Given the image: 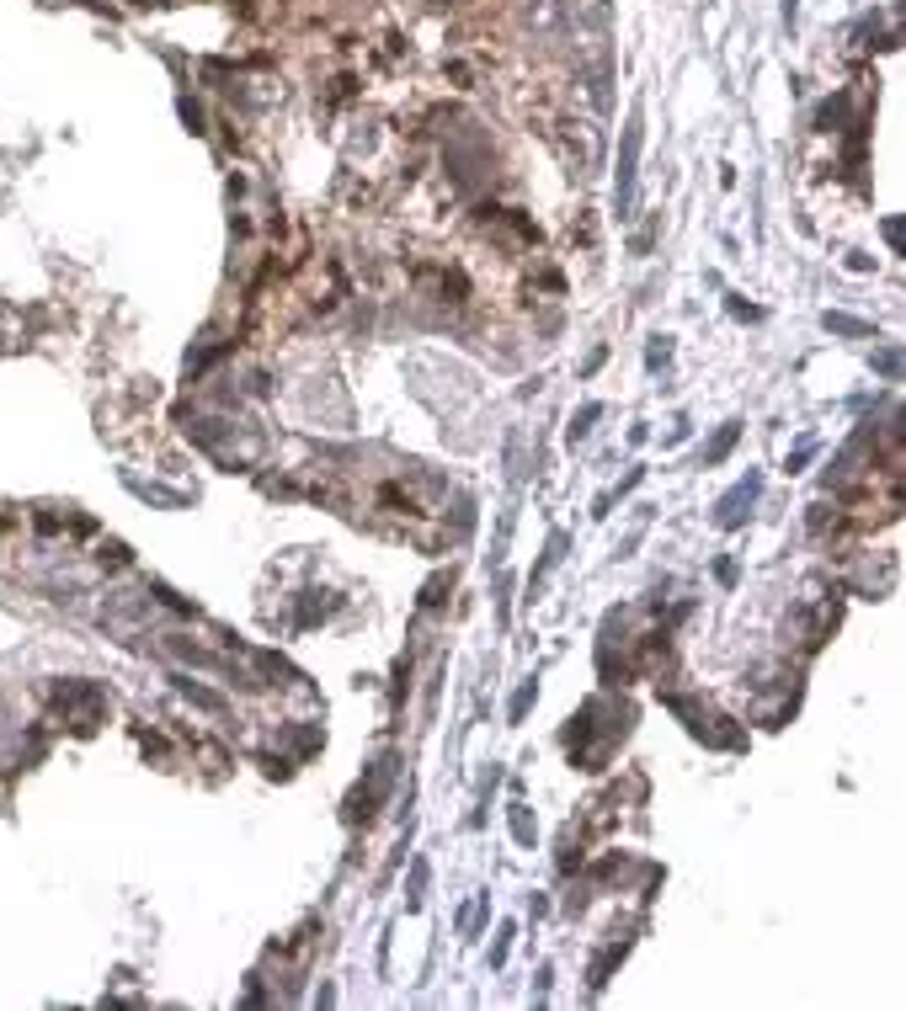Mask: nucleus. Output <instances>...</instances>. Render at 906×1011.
I'll return each mask as SVG.
<instances>
[{
  "label": "nucleus",
  "mask_w": 906,
  "mask_h": 1011,
  "mask_svg": "<svg viewBox=\"0 0 906 1011\" xmlns=\"http://www.w3.org/2000/svg\"><path fill=\"white\" fill-rule=\"evenodd\" d=\"M843 112H848V96H832V101L822 107V128H832V123H843Z\"/></svg>",
  "instance_id": "9"
},
{
  "label": "nucleus",
  "mask_w": 906,
  "mask_h": 1011,
  "mask_svg": "<svg viewBox=\"0 0 906 1011\" xmlns=\"http://www.w3.org/2000/svg\"><path fill=\"white\" fill-rule=\"evenodd\" d=\"M512 836H517V841H523V847H528V841H533V820H528V809H523V804H517V809H512Z\"/></svg>",
  "instance_id": "8"
},
{
  "label": "nucleus",
  "mask_w": 906,
  "mask_h": 1011,
  "mask_svg": "<svg viewBox=\"0 0 906 1011\" xmlns=\"http://www.w3.org/2000/svg\"><path fill=\"white\" fill-rule=\"evenodd\" d=\"M533 697H539V681H523V687H517V697H512V708H507V719H512V724H523V713L533 708Z\"/></svg>",
  "instance_id": "6"
},
{
  "label": "nucleus",
  "mask_w": 906,
  "mask_h": 1011,
  "mask_svg": "<svg viewBox=\"0 0 906 1011\" xmlns=\"http://www.w3.org/2000/svg\"><path fill=\"white\" fill-rule=\"evenodd\" d=\"M758 496H763V474H747L742 485H731V490L715 501V527H726V532H731V527H742V521H747V511L758 506Z\"/></svg>",
  "instance_id": "1"
},
{
  "label": "nucleus",
  "mask_w": 906,
  "mask_h": 1011,
  "mask_svg": "<svg viewBox=\"0 0 906 1011\" xmlns=\"http://www.w3.org/2000/svg\"><path fill=\"white\" fill-rule=\"evenodd\" d=\"M822 325L838 330V336H875V325H864V320H854V314H832V309L822 314Z\"/></svg>",
  "instance_id": "5"
},
{
  "label": "nucleus",
  "mask_w": 906,
  "mask_h": 1011,
  "mask_svg": "<svg viewBox=\"0 0 906 1011\" xmlns=\"http://www.w3.org/2000/svg\"><path fill=\"white\" fill-rule=\"evenodd\" d=\"M875 368H880L886 378H896V373H902V352H880V357H875Z\"/></svg>",
  "instance_id": "11"
},
{
  "label": "nucleus",
  "mask_w": 906,
  "mask_h": 1011,
  "mask_svg": "<svg viewBox=\"0 0 906 1011\" xmlns=\"http://www.w3.org/2000/svg\"><path fill=\"white\" fill-rule=\"evenodd\" d=\"M171 681H176V692H181V697H192L197 708H208V713H219V708H224V697H219V692H208V687H197L192 676H171Z\"/></svg>",
  "instance_id": "3"
},
{
  "label": "nucleus",
  "mask_w": 906,
  "mask_h": 1011,
  "mask_svg": "<svg viewBox=\"0 0 906 1011\" xmlns=\"http://www.w3.org/2000/svg\"><path fill=\"white\" fill-rule=\"evenodd\" d=\"M597 416H603V405H581V416L571 421V432H565V437H571V442H581V437L592 432V421H597Z\"/></svg>",
  "instance_id": "7"
},
{
  "label": "nucleus",
  "mask_w": 906,
  "mask_h": 1011,
  "mask_svg": "<svg viewBox=\"0 0 906 1011\" xmlns=\"http://www.w3.org/2000/svg\"><path fill=\"white\" fill-rule=\"evenodd\" d=\"M421 889H427V863L416 857L411 863V905H421Z\"/></svg>",
  "instance_id": "10"
},
{
  "label": "nucleus",
  "mask_w": 906,
  "mask_h": 1011,
  "mask_svg": "<svg viewBox=\"0 0 906 1011\" xmlns=\"http://www.w3.org/2000/svg\"><path fill=\"white\" fill-rule=\"evenodd\" d=\"M736 437H742V426H736V421H731V426H720V432H715V442L699 453V464H720V458L736 448Z\"/></svg>",
  "instance_id": "4"
},
{
  "label": "nucleus",
  "mask_w": 906,
  "mask_h": 1011,
  "mask_svg": "<svg viewBox=\"0 0 906 1011\" xmlns=\"http://www.w3.org/2000/svg\"><path fill=\"white\" fill-rule=\"evenodd\" d=\"M731 314H736V320H763V309H752V304H742V299L731 304Z\"/></svg>",
  "instance_id": "12"
},
{
  "label": "nucleus",
  "mask_w": 906,
  "mask_h": 1011,
  "mask_svg": "<svg viewBox=\"0 0 906 1011\" xmlns=\"http://www.w3.org/2000/svg\"><path fill=\"white\" fill-rule=\"evenodd\" d=\"M886 240H891V245L902 251V219H886Z\"/></svg>",
  "instance_id": "13"
},
{
  "label": "nucleus",
  "mask_w": 906,
  "mask_h": 1011,
  "mask_svg": "<svg viewBox=\"0 0 906 1011\" xmlns=\"http://www.w3.org/2000/svg\"><path fill=\"white\" fill-rule=\"evenodd\" d=\"M635 160H640V112L624 123V155H619V219L635 208Z\"/></svg>",
  "instance_id": "2"
}]
</instances>
